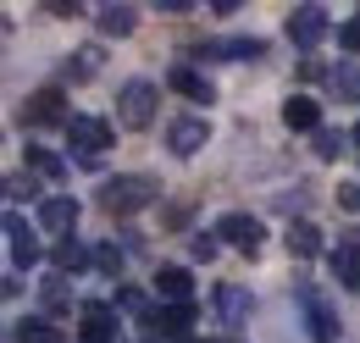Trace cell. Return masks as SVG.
<instances>
[{
    "instance_id": "3",
    "label": "cell",
    "mask_w": 360,
    "mask_h": 343,
    "mask_svg": "<svg viewBox=\"0 0 360 343\" xmlns=\"http://www.w3.org/2000/svg\"><path fill=\"white\" fill-rule=\"evenodd\" d=\"M117 117H122V128H150V122H155V84H144V78L122 84Z\"/></svg>"
},
{
    "instance_id": "29",
    "label": "cell",
    "mask_w": 360,
    "mask_h": 343,
    "mask_svg": "<svg viewBox=\"0 0 360 343\" xmlns=\"http://www.w3.org/2000/svg\"><path fill=\"white\" fill-rule=\"evenodd\" d=\"M338 44H344L349 56H360V17H349V22L338 28Z\"/></svg>"
},
{
    "instance_id": "14",
    "label": "cell",
    "mask_w": 360,
    "mask_h": 343,
    "mask_svg": "<svg viewBox=\"0 0 360 343\" xmlns=\"http://www.w3.org/2000/svg\"><path fill=\"white\" fill-rule=\"evenodd\" d=\"M217 310H222L227 327H244V321H250V310H255V299H250V288L227 283V288H217Z\"/></svg>"
},
{
    "instance_id": "23",
    "label": "cell",
    "mask_w": 360,
    "mask_h": 343,
    "mask_svg": "<svg viewBox=\"0 0 360 343\" xmlns=\"http://www.w3.org/2000/svg\"><path fill=\"white\" fill-rule=\"evenodd\" d=\"M100 61H105V56H100V44H84V50L67 61V78H72V84H84V78H94V72H100Z\"/></svg>"
},
{
    "instance_id": "18",
    "label": "cell",
    "mask_w": 360,
    "mask_h": 343,
    "mask_svg": "<svg viewBox=\"0 0 360 343\" xmlns=\"http://www.w3.org/2000/svg\"><path fill=\"white\" fill-rule=\"evenodd\" d=\"M283 238H288V255H294V260H311V255H321V233H316L311 221H294V227H288Z\"/></svg>"
},
{
    "instance_id": "10",
    "label": "cell",
    "mask_w": 360,
    "mask_h": 343,
    "mask_svg": "<svg viewBox=\"0 0 360 343\" xmlns=\"http://www.w3.org/2000/svg\"><path fill=\"white\" fill-rule=\"evenodd\" d=\"M200 56H211V61H261L266 56V39H211V44H200Z\"/></svg>"
},
{
    "instance_id": "2",
    "label": "cell",
    "mask_w": 360,
    "mask_h": 343,
    "mask_svg": "<svg viewBox=\"0 0 360 343\" xmlns=\"http://www.w3.org/2000/svg\"><path fill=\"white\" fill-rule=\"evenodd\" d=\"M294 299H300V310H305V327H311L316 343H338V316H333V304L321 299L316 283H294Z\"/></svg>"
},
{
    "instance_id": "7",
    "label": "cell",
    "mask_w": 360,
    "mask_h": 343,
    "mask_svg": "<svg viewBox=\"0 0 360 343\" xmlns=\"http://www.w3.org/2000/svg\"><path fill=\"white\" fill-rule=\"evenodd\" d=\"M6 244H11V266H17V271H28V266H39V255H45V250H39V238L28 233V221H22L17 211L6 216Z\"/></svg>"
},
{
    "instance_id": "32",
    "label": "cell",
    "mask_w": 360,
    "mask_h": 343,
    "mask_svg": "<svg viewBox=\"0 0 360 343\" xmlns=\"http://www.w3.org/2000/svg\"><path fill=\"white\" fill-rule=\"evenodd\" d=\"M155 11H167V17H188V11H194V6H188V0H161V6H155Z\"/></svg>"
},
{
    "instance_id": "5",
    "label": "cell",
    "mask_w": 360,
    "mask_h": 343,
    "mask_svg": "<svg viewBox=\"0 0 360 343\" xmlns=\"http://www.w3.org/2000/svg\"><path fill=\"white\" fill-rule=\"evenodd\" d=\"M327 28H333V22H327L321 6H294V11H288V39L300 44V50L321 44V39H327Z\"/></svg>"
},
{
    "instance_id": "17",
    "label": "cell",
    "mask_w": 360,
    "mask_h": 343,
    "mask_svg": "<svg viewBox=\"0 0 360 343\" xmlns=\"http://www.w3.org/2000/svg\"><path fill=\"white\" fill-rule=\"evenodd\" d=\"M94 22H100V34H111V39H128V34L139 28L134 6H100V17H94Z\"/></svg>"
},
{
    "instance_id": "35",
    "label": "cell",
    "mask_w": 360,
    "mask_h": 343,
    "mask_svg": "<svg viewBox=\"0 0 360 343\" xmlns=\"http://www.w3.org/2000/svg\"><path fill=\"white\" fill-rule=\"evenodd\" d=\"M183 343H205V338H183Z\"/></svg>"
},
{
    "instance_id": "8",
    "label": "cell",
    "mask_w": 360,
    "mask_h": 343,
    "mask_svg": "<svg viewBox=\"0 0 360 343\" xmlns=\"http://www.w3.org/2000/svg\"><path fill=\"white\" fill-rule=\"evenodd\" d=\"M67 138L84 150V161H100V150L111 144V122H100V117H72V122H67Z\"/></svg>"
},
{
    "instance_id": "16",
    "label": "cell",
    "mask_w": 360,
    "mask_h": 343,
    "mask_svg": "<svg viewBox=\"0 0 360 343\" xmlns=\"http://www.w3.org/2000/svg\"><path fill=\"white\" fill-rule=\"evenodd\" d=\"M155 294H161V299H172V304H188L194 277H188L183 266H161V271H155Z\"/></svg>"
},
{
    "instance_id": "28",
    "label": "cell",
    "mask_w": 360,
    "mask_h": 343,
    "mask_svg": "<svg viewBox=\"0 0 360 343\" xmlns=\"http://www.w3.org/2000/svg\"><path fill=\"white\" fill-rule=\"evenodd\" d=\"M94 266L117 277V271H122V250H117V244H100V250H94Z\"/></svg>"
},
{
    "instance_id": "27",
    "label": "cell",
    "mask_w": 360,
    "mask_h": 343,
    "mask_svg": "<svg viewBox=\"0 0 360 343\" xmlns=\"http://www.w3.org/2000/svg\"><path fill=\"white\" fill-rule=\"evenodd\" d=\"M188 250H194V260H211L217 250H222V238H217V233H194V238H188Z\"/></svg>"
},
{
    "instance_id": "1",
    "label": "cell",
    "mask_w": 360,
    "mask_h": 343,
    "mask_svg": "<svg viewBox=\"0 0 360 343\" xmlns=\"http://www.w3.org/2000/svg\"><path fill=\"white\" fill-rule=\"evenodd\" d=\"M155 200H161V183L155 177H111L100 188V211H111V216H134L144 205H155Z\"/></svg>"
},
{
    "instance_id": "4",
    "label": "cell",
    "mask_w": 360,
    "mask_h": 343,
    "mask_svg": "<svg viewBox=\"0 0 360 343\" xmlns=\"http://www.w3.org/2000/svg\"><path fill=\"white\" fill-rule=\"evenodd\" d=\"M22 122H28V128H45V122H61V128H67V122H72V117H67V94H61V89L28 94V100H22Z\"/></svg>"
},
{
    "instance_id": "12",
    "label": "cell",
    "mask_w": 360,
    "mask_h": 343,
    "mask_svg": "<svg viewBox=\"0 0 360 343\" xmlns=\"http://www.w3.org/2000/svg\"><path fill=\"white\" fill-rule=\"evenodd\" d=\"M188 321H194V304H161L144 327L161 332V338H172V343H183V338H188Z\"/></svg>"
},
{
    "instance_id": "36",
    "label": "cell",
    "mask_w": 360,
    "mask_h": 343,
    "mask_svg": "<svg viewBox=\"0 0 360 343\" xmlns=\"http://www.w3.org/2000/svg\"><path fill=\"white\" fill-rule=\"evenodd\" d=\"M355 294H360V283H355Z\"/></svg>"
},
{
    "instance_id": "11",
    "label": "cell",
    "mask_w": 360,
    "mask_h": 343,
    "mask_svg": "<svg viewBox=\"0 0 360 343\" xmlns=\"http://www.w3.org/2000/svg\"><path fill=\"white\" fill-rule=\"evenodd\" d=\"M205 138H211L205 117H178V122L167 128V144H172V155H183V161H188V155H194V150H200Z\"/></svg>"
},
{
    "instance_id": "6",
    "label": "cell",
    "mask_w": 360,
    "mask_h": 343,
    "mask_svg": "<svg viewBox=\"0 0 360 343\" xmlns=\"http://www.w3.org/2000/svg\"><path fill=\"white\" fill-rule=\"evenodd\" d=\"M217 233H222L233 250H244V255H255V250H261V238H266V233H261V221H255L250 211H227L222 221H217Z\"/></svg>"
},
{
    "instance_id": "33",
    "label": "cell",
    "mask_w": 360,
    "mask_h": 343,
    "mask_svg": "<svg viewBox=\"0 0 360 343\" xmlns=\"http://www.w3.org/2000/svg\"><path fill=\"white\" fill-rule=\"evenodd\" d=\"M338 200H344L349 211H360V183H344V188H338Z\"/></svg>"
},
{
    "instance_id": "20",
    "label": "cell",
    "mask_w": 360,
    "mask_h": 343,
    "mask_svg": "<svg viewBox=\"0 0 360 343\" xmlns=\"http://www.w3.org/2000/svg\"><path fill=\"white\" fill-rule=\"evenodd\" d=\"M28 172H39L45 183H61V177H67V161L50 155V150H39V144H28Z\"/></svg>"
},
{
    "instance_id": "13",
    "label": "cell",
    "mask_w": 360,
    "mask_h": 343,
    "mask_svg": "<svg viewBox=\"0 0 360 343\" xmlns=\"http://www.w3.org/2000/svg\"><path fill=\"white\" fill-rule=\"evenodd\" d=\"M283 122L294 133H321V105H316L311 94H288L283 100Z\"/></svg>"
},
{
    "instance_id": "9",
    "label": "cell",
    "mask_w": 360,
    "mask_h": 343,
    "mask_svg": "<svg viewBox=\"0 0 360 343\" xmlns=\"http://www.w3.org/2000/svg\"><path fill=\"white\" fill-rule=\"evenodd\" d=\"M39 227L72 238V227H78V200H72V194H50L45 205H39Z\"/></svg>"
},
{
    "instance_id": "34",
    "label": "cell",
    "mask_w": 360,
    "mask_h": 343,
    "mask_svg": "<svg viewBox=\"0 0 360 343\" xmlns=\"http://www.w3.org/2000/svg\"><path fill=\"white\" fill-rule=\"evenodd\" d=\"M349 138H355V150H360V122H355V133H349Z\"/></svg>"
},
{
    "instance_id": "24",
    "label": "cell",
    "mask_w": 360,
    "mask_h": 343,
    "mask_svg": "<svg viewBox=\"0 0 360 343\" xmlns=\"http://www.w3.org/2000/svg\"><path fill=\"white\" fill-rule=\"evenodd\" d=\"M327 266H333V277H338V283H360V266H355V244H338V250L327 255Z\"/></svg>"
},
{
    "instance_id": "19",
    "label": "cell",
    "mask_w": 360,
    "mask_h": 343,
    "mask_svg": "<svg viewBox=\"0 0 360 343\" xmlns=\"http://www.w3.org/2000/svg\"><path fill=\"white\" fill-rule=\"evenodd\" d=\"M167 84L178 89V94H188V100H205V105L217 100V94H211V84H205L194 67H172V72H167Z\"/></svg>"
},
{
    "instance_id": "31",
    "label": "cell",
    "mask_w": 360,
    "mask_h": 343,
    "mask_svg": "<svg viewBox=\"0 0 360 343\" xmlns=\"http://www.w3.org/2000/svg\"><path fill=\"white\" fill-rule=\"evenodd\" d=\"M45 11H56V17H78V11H84V6H78V0H50Z\"/></svg>"
},
{
    "instance_id": "25",
    "label": "cell",
    "mask_w": 360,
    "mask_h": 343,
    "mask_svg": "<svg viewBox=\"0 0 360 343\" xmlns=\"http://www.w3.org/2000/svg\"><path fill=\"white\" fill-rule=\"evenodd\" d=\"M117 310H128V316H139V321H150V316H155L150 299H144L139 288H117Z\"/></svg>"
},
{
    "instance_id": "37",
    "label": "cell",
    "mask_w": 360,
    "mask_h": 343,
    "mask_svg": "<svg viewBox=\"0 0 360 343\" xmlns=\"http://www.w3.org/2000/svg\"><path fill=\"white\" fill-rule=\"evenodd\" d=\"M50 343H56V338H50Z\"/></svg>"
},
{
    "instance_id": "21",
    "label": "cell",
    "mask_w": 360,
    "mask_h": 343,
    "mask_svg": "<svg viewBox=\"0 0 360 343\" xmlns=\"http://www.w3.org/2000/svg\"><path fill=\"white\" fill-rule=\"evenodd\" d=\"M84 260H94V255L84 250V244H78V238H61V244L50 250V266H56V271H78Z\"/></svg>"
},
{
    "instance_id": "26",
    "label": "cell",
    "mask_w": 360,
    "mask_h": 343,
    "mask_svg": "<svg viewBox=\"0 0 360 343\" xmlns=\"http://www.w3.org/2000/svg\"><path fill=\"white\" fill-rule=\"evenodd\" d=\"M344 144H355V138H349V133H333V128H321V133H316V155H321V161H333V155H338Z\"/></svg>"
},
{
    "instance_id": "22",
    "label": "cell",
    "mask_w": 360,
    "mask_h": 343,
    "mask_svg": "<svg viewBox=\"0 0 360 343\" xmlns=\"http://www.w3.org/2000/svg\"><path fill=\"white\" fill-rule=\"evenodd\" d=\"M327 84H333V94H338V100H360V67H355V61L333 67V72H327Z\"/></svg>"
},
{
    "instance_id": "30",
    "label": "cell",
    "mask_w": 360,
    "mask_h": 343,
    "mask_svg": "<svg viewBox=\"0 0 360 343\" xmlns=\"http://www.w3.org/2000/svg\"><path fill=\"white\" fill-rule=\"evenodd\" d=\"M305 205H311L305 188H300V194H277V211H305Z\"/></svg>"
},
{
    "instance_id": "15",
    "label": "cell",
    "mask_w": 360,
    "mask_h": 343,
    "mask_svg": "<svg viewBox=\"0 0 360 343\" xmlns=\"http://www.w3.org/2000/svg\"><path fill=\"white\" fill-rule=\"evenodd\" d=\"M78 338L84 343H117V316H111L105 304H89L84 321H78Z\"/></svg>"
}]
</instances>
